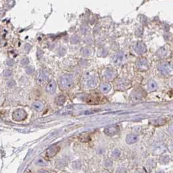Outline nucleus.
Here are the masks:
<instances>
[{
    "label": "nucleus",
    "instance_id": "5701e85b",
    "mask_svg": "<svg viewBox=\"0 0 173 173\" xmlns=\"http://www.w3.org/2000/svg\"><path fill=\"white\" fill-rule=\"evenodd\" d=\"M169 131L170 133L172 134V135H173V125L170 127V128H169Z\"/></svg>",
    "mask_w": 173,
    "mask_h": 173
},
{
    "label": "nucleus",
    "instance_id": "4be33fe9",
    "mask_svg": "<svg viewBox=\"0 0 173 173\" xmlns=\"http://www.w3.org/2000/svg\"><path fill=\"white\" fill-rule=\"evenodd\" d=\"M21 63L22 65H26L29 63V61L27 59H23L22 61H21Z\"/></svg>",
    "mask_w": 173,
    "mask_h": 173
},
{
    "label": "nucleus",
    "instance_id": "0eeeda50",
    "mask_svg": "<svg viewBox=\"0 0 173 173\" xmlns=\"http://www.w3.org/2000/svg\"><path fill=\"white\" fill-rule=\"evenodd\" d=\"M135 51L139 55H142L147 51L145 45L141 42H139L135 46Z\"/></svg>",
    "mask_w": 173,
    "mask_h": 173
},
{
    "label": "nucleus",
    "instance_id": "39448f33",
    "mask_svg": "<svg viewBox=\"0 0 173 173\" xmlns=\"http://www.w3.org/2000/svg\"><path fill=\"white\" fill-rule=\"evenodd\" d=\"M125 59H126V56H125L124 53H123L122 52H120L115 55L113 59V62L115 65H119L122 63Z\"/></svg>",
    "mask_w": 173,
    "mask_h": 173
},
{
    "label": "nucleus",
    "instance_id": "393cba45",
    "mask_svg": "<svg viewBox=\"0 0 173 173\" xmlns=\"http://www.w3.org/2000/svg\"><path fill=\"white\" fill-rule=\"evenodd\" d=\"M172 84H173V80H172Z\"/></svg>",
    "mask_w": 173,
    "mask_h": 173
},
{
    "label": "nucleus",
    "instance_id": "f257e3e1",
    "mask_svg": "<svg viewBox=\"0 0 173 173\" xmlns=\"http://www.w3.org/2000/svg\"><path fill=\"white\" fill-rule=\"evenodd\" d=\"M59 83L62 88H69L73 84V76L71 75L62 76L59 80Z\"/></svg>",
    "mask_w": 173,
    "mask_h": 173
},
{
    "label": "nucleus",
    "instance_id": "b1692460",
    "mask_svg": "<svg viewBox=\"0 0 173 173\" xmlns=\"http://www.w3.org/2000/svg\"><path fill=\"white\" fill-rule=\"evenodd\" d=\"M171 151H172V152H173V145L171 147Z\"/></svg>",
    "mask_w": 173,
    "mask_h": 173
},
{
    "label": "nucleus",
    "instance_id": "7ed1b4c3",
    "mask_svg": "<svg viewBox=\"0 0 173 173\" xmlns=\"http://www.w3.org/2000/svg\"><path fill=\"white\" fill-rule=\"evenodd\" d=\"M158 69L161 74L165 75H169L173 71V65L168 62H164L159 66Z\"/></svg>",
    "mask_w": 173,
    "mask_h": 173
},
{
    "label": "nucleus",
    "instance_id": "4468645a",
    "mask_svg": "<svg viewBox=\"0 0 173 173\" xmlns=\"http://www.w3.org/2000/svg\"><path fill=\"white\" fill-rule=\"evenodd\" d=\"M132 99L134 100H138L139 99H140L143 97V94L142 92L141 91H136L135 92H133L132 93Z\"/></svg>",
    "mask_w": 173,
    "mask_h": 173
},
{
    "label": "nucleus",
    "instance_id": "20e7f679",
    "mask_svg": "<svg viewBox=\"0 0 173 173\" xmlns=\"http://www.w3.org/2000/svg\"><path fill=\"white\" fill-rule=\"evenodd\" d=\"M60 147L57 145H54L50 147L46 151V156L48 158H52L55 156L58 152L60 151Z\"/></svg>",
    "mask_w": 173,
    "mask_h": 173
},
{
    "label": "nucleus",
    "instance_id": "2eb2a0df",
    "mask_svg": "<svg viewBox=\"0 0 173 173\" xmlns=\"http://www.w3.org/2000/svg\"><path fill=\"white\" fill-rule=\"evenodd\" d=\"M148 88L149 90L154 91L157 89V85L154 80H150V81H148Z\"/></svg>",
    "mask_w": 173,
    "mask_h": 173
},
{
    "label": "nucleus",
    "instance_id": "1a4fd4ad",
    "mask_svg": "<svg viewBox=\"0 0 173 173\" xmlns=\"http://www.w3.org/2000/svg\"><path fill=\"white\" fill-rule=\"evenodd\" d=\"M115 76H116V71L112 69H109V70H106L104 74L105 78L109 79V80L113 79Z\"/></svg>",
    "mask_w": 173,
    "mask_h": 173
},
{
    "label": "nucleus",
    "instance_id": "9b49d317",
    "mask_svg": "<svg viewBox=\"0 0 173 173\" xmlns=\"http://www.w3.org/2000/svg\"><path fill=\"white\" fill-rule=\"evenodd\" d=\"M118 127H112L105 128L104 130V132L109 136H112L116 134L118 131Z\"/></svg>",
    "mask_w": 173,
    "mask_h": 173
},
{
    "label": "nucleus",
    "instance_id": "dca6fc26",
    "mask_svg": "<svg viewBox=\"0 0 173 173\" xmlns=\"http://www.w3.org/2000/svg\"><path fill=\"white\" fill-rule=\"evenodd\" d=\"M111 90V86L109 84H103L100 86V90L103 93H107Z\"/></svg>",
    "mask_w": 173,
    "mask_h": 173
},
{
    "label": "nucleus",
    "instance_id": "412c9836",
    "mask_svg": "<svg viewBox=\"0 0 173 173\" xmlns=\"http://www.w3.org/2000/svg\"><path fill=\"white\" fill-rule=\"evenodd\" d=\"M37 164L41 166H44L46 165V163L45 161H43V160H39L37 161Z\"/></svg>",
    "mask_w": 173,
    "mask_h": 173
},
{
    "label": "nucleus",
    "instance_id": "9d476101",
    "mask_svg": "<svg viewBox=\"0 0 173 173\" xmlns=\"http://www.w3.org/2000/svg\"><path fill=\"white\" fill-rule=\"evenodd\" d=\"M138 140V136L135 134H128L126 138V141L128 144H132L137 142Z\"/></svg>",
    "mask_w": 173,
    "mask_h": 173
},
{
    "label": "nucleus",
    "instance_id": "aec40b11",
    "mask_svg": "<svg viewBox=\"0 0 173 173\" xmlns=\"http://www.w3.org/2000/svg\"><path fill=\"white\" fill-rule=\"evenodd\" d=\"M88 84L89 86H90V87H94V86H96V85H97V82H96V80L94 79H90L89 81Z\"/></svg>",
    "mask_w": 173,
    "mask_h": 173
},
{
    "label": "nucleus",
    "instance_id": "423d86ee",
    "mask_svg": "<svg viewBox=\"0 0 173 173\" xmlns=\"http://www.w3.org/2000/svg\"><path fill=\"white\" fill-rule=\"evenodd\" d=\"M137 68L140 70L145 71L148 69V62L145 59H141L137 62Z\"/></svg>",
    "mask_w": 173,
    "mask_h": 173
},
{
    "label": "nucleus",
    "instance_id": "f3484780",
    "mask_svg": "<svg viewBox=\"0 0 173 173\" xmlns=\"http://www.w3.org/2000/svg\"><path fill=\"white\" fill-rule=\"evenodd\" d=\"M33 107L35 110H37V112H40L43 108V104L41 102H35L33 103Z\"/></svg>",
    "mask_w": 173,
    "mask_h": 173
},
{
    "label": "nucleus",
    "instance_id": "ddd939ff",
    "mask_svg": "<svg viewBox=\"0 0 173 173\" xmlns=\"http://www.w3.org/2000/svg\"><path fill=\"white\" fill-rule=\"evenodd\" d=\"M166 148L165 147L163 146V145H160V144H158V145H156L154 147V152L155 154H161L162 152H163L164 151H165Z\"/></svg>",
    "mask_w": 173,
    "mask_h": 173
},
{
    "label": "nucleus",
    "instance_id": "f8f14e48",
    "mask_svg": "<svg viewBox=\"0 0 173 173\" xmlns=\"http://www.w3.org/2000/svg\"><path fill=\"white\" fill-rule=\"evenodd\" d=\"M100 100V97L97 95H92L87 99V103L89 104H98Z\"/></svg>",
    "mask_w": 173,
    "mask_h": 173
},
{
    "label": "nucleus",
    "instance_id": "a211bd4d",
    "mask_svg": "<svg viewBox=\"0 0 173 173\" xmlns=\"http://www.w3.org/2000/svg\"><path fill=\"white\" fill-rule=\"evenodd\" d=\"M65 101V97L63 95H60L56 99V104L59 106H62Z\"/></svg>",
    "mask_w": 173,
    "mask_h": 173
},
{
    "label": "nucleus",
    "instance_id": "6e6552de",
    "mask_svg": "<svg viewBox=\"0 0 173 173\" xmlns=\"http://www.w3.org/2000/svg\"><path fill=\"white\" fill-rule=\"evenodd\" d=\"M56 87H57V85L55 82L52 80L50 83L48 84L47 86H46V92H48L50 94H54L55 92V90H56Z\"/></svg>",
    "mask_w": 173,
    "mask_h": 173
},
{
    "label": "nucleus",
    "instance_id": "6ab92c4d",
    "mask_svg": "<svg viewBox=\"0 0 173 173\" xmlns=\"http://www.w3.org/2000/svg\"><path fill=\"white\" fill-rule=\"evenodd\" d=\"M120 155H121V152H120V151L118 149L115 150L112 153V156L115 158H118L120 156Z\"/></svg>",
    "mask_w": 173,
    "mask_h": 173
},
{
    "label": "nucleus",
    "instance_id": "f03ea898",
    "mask_svg": "<svg viewBox=\"0 0 173 173\" xmlns=\"http://www.w3.org/2000/svg\"><path fill=\"white\" fill-rule=\"evenodd\" d=\"M27 116L24 110L18 109L12 113V119L16 121H22L26 119Z\"/></svg>",
    "mask_w": 173,
    "mask_h": 173
}]
</instances>
